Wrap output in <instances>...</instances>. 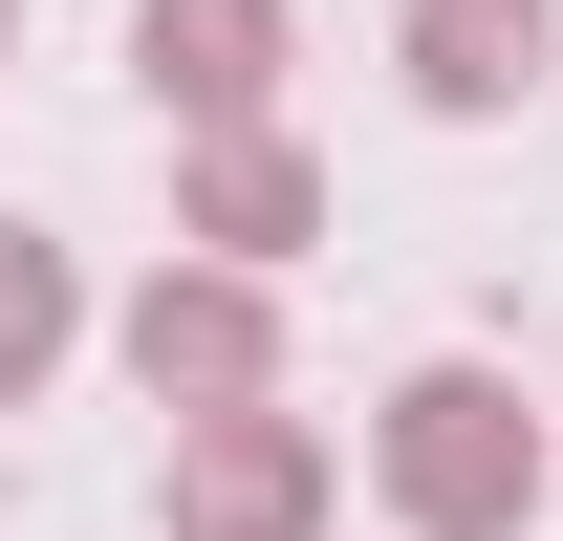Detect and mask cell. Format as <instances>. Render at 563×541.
Masks as SVG:
<instances>
[{"label":"cell","instance_id":"3957f363","mask_svg":"<svg viewBox=\"0 0 563 541\" xmlns=\"http://www.w3.org/2000/svg\"><path fill=\"white\" fill-rule=\"evenodd\" d=\"M325 520H347V455H325L282 390L174 433V541H325Z\"/></svg>","mask_w":563,"mask_h":541},{"label":"cell","instance_id":"6da1fadb","mask_svg":"<svg viewBox=\"0 0 563 541\" xmlns=\"http://www.w3.org/2000/svg\"><path fill=\"white\" fill-rule=\"evenodd\" d=\"M368 498H390L412 541H542V520H563V455H542V411H520V368H477V346L390 368V411H368Z\"/></svg>","mask_w":563,"mask_h":541},{"label":"cell","instance_id":"ba28073f","mask_svg":"<svg viewBox=\"0 0 563 541\" xmlns=\"http://www.w3.org/2000/svg\"><path fill=\"white\" fill-rule=\"evenodd\" d=\"M0 66H22V0H0Z\"/></svg>","mask_w":563,"mask_h":541},{"label":"cell","instance_id":"7a4b0ae2","mask_svg":"<svg viewBox=\"0 0 563 541\" xmlns=\"http://www.w3.org/2000/svg\"><path fill=\"white\" fill-rule=\"evenodd\" d=\"M109 368H131L174 433H196V411H261V390H282V281H239V261H152L131 303H109Z\"/></svg>","mask_w":563,"mask_h":541},{"label":"cell","instance_id":"52a82bcc","mask_svg":"<svg viewBox=\"0 0 563 541\" xmlns=\"http://www.w3.org/2000/svg\"><path fill=\"white\" fill-rule=\"evenodd\" d=\"M66 346H87V261L44 239V217H0V411L66 390Z\"/></svg>","mask_w":563,"mask_h":541},{"label":"cell","instance_id":"277c9868","mask_svg":"<svg viewBox=\"0 0 563 541\" xmlns=\"http://www.w3.org/2000/svg\"><path fill=\"white\" fill-rule=\"evenodd\" d=\"M303 239H325V152H303V131H174V261L282 281Z\"/></svg>","mask_w":563,"mask_h":541},{"label":"cell","instance_id":"8992f818","mask_svg":"<svg viewBox=\"0 0 563 541\" xmlns=\"http://www.w3.org/2000/svg\"><path fill=\"white\" fill-rule=\"evenodd\" d=\"M390 66H412L433 131H498V109L563 66V0H412V22H390Z\"/></svg>","mask_w":563,"mask_h":541},{"label":"cell","instance_id":"5b68a950","mask_svg":"<svg viewBox=\"0 0 563 541\" xmlns=\"http://www.w3.org/2000/svg\"><path fill=\"white\" fill-rule=\"evenodd\" d=\"M282 44L303 0H131V87L174 131H282Z\"/></svg>","mask_w":563,"mask_h":541}]
</instances>
